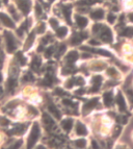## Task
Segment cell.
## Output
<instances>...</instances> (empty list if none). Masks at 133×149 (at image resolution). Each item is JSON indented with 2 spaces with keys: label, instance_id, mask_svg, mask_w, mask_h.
Segmentation results:
<instances>
[{
  "label": "cell",
  "instance_id": "ffe728a7",
  "mask_svg": "<svg viewBox=\"0 0 133 149\" xmlns=\"http://www.w3.org/2000/svg\"><path fill=\"white\" fill-rule=\"evenodd\" d=\"M33 41H34V34H33V32H31V34L29 35V37H28L27 41H26L25 49H28V48H30V47H31V45H32V43H33Z\"/></svg>",
  "mask_w": 133,
  "mask_h": 149
},
{
  "label": "cell",
  "instance_id": "74e56055",
  "mask_svg": "<svg viewBox=\"0 0 133 149\" xmlns=\"http://www.w3.org/2000/svg\"><path fill=\"white\" fill-rule=\"evenodd\" d=\"M55 94L56 95H58V96H65L66 95V92L63 90V89H59V88H57V89H55Z\"/></svg>",
  "mask_w": 133,
  "mask_h": 149
},
{
  "label": "cell",
  "instance_id": "d6a6232c",
  "mask_svg": "<svg viewBox=\"0 0 133 149\" xmlns=\"http://www.w3.org/2000/svg\"><path fill=\"white\" fill-rule=\"evenodd\" d=\"M66 48H67V46L65 45V44H63V45H60L59 46V49H58V52H57V54H56V56L58 57L59 55H61L65 51H66Z\"/></svg>",
  "mask_w": 133,
  "mask_h": 149
},
{
  "label": "cell",
  "instance_id": "7a4b0ae2",
  "mask_svg": "<svg viewBox=\"0 0 133 149\" xmlns=\"http://www.w3.org/2000/svg\"><path fill=\"white\" fill-rule=\"evenodd\" d=\"M4 37H5V40H6V48H7V51L8 52H13L16 50L17 48V43H16V40L14 38V36L8 32V31H4Z\"/></svg>",
  "mask_w": 133,
  "mask_h": 149
},
{
  "label": "cell",
  "instance_id": "681fc988",
  "mask_svg": "<svg viewBox=\"0 0 133 149\" xmlns=\"http://www.w3.org/2000/svg\"><path fill=\"white\" fill-rule=\"evenodd\" d=\"M28 109H29V111H30L32 114H37V113H38V112L36 111V109H34V107H32V106H29Z\"/></svg>",
  "mask_w": 133,
  "mask_h": 149
},
{
  "label": "cell",
  "instance_id": "3957f363",
  "mask_svg": "<svg viewBox=\"0 0 133 149\" xmlns=\"http://www.w3.org/2000/svg\"><path fill=\"white\" fill-rule=\"evenodd\" d=\"M17 4L24 15H27L30 12V6H31L30 0H17Z\"/></svg>",
  "mask_w": 133,
  "mask_h": 149
},
{
  "label": "cell",
  "instance_id": "ee69618b",
  "mask_svg": "<svg viewBox=\"0 0 133 149\" xmlns=\"http://www.w3.org/2000/svg\"><path fill=\"white\" fill-rule=\"evenodd\" d=\"M63 103H64L65 105H68V106H73V105H74V103L70 100V99H64V100H63Z\"/></svg>",
  "mask_w": 133,
  "mask_h": 149
},
{
  "label": "cell",
  "instance_id": "f35d334b",
  "mask_svg": "<svg viewBox=\"0 0 133 149\" xmlns=\"http://www.w3.org/2000/svg\"><path fill=\"white\" fill-rule=\"evenodd\" d=\"M10 123V121L6 119V118H4V117H0V124H1V125H7V124Z\"/></svg>",
  "mask_w": 133,
  "mask_h": 149
},
{
  "label": "cell",
  "instance_id": "30bf717a",
  "mask_svg": "<svg viewBox=\"0 0 133 149\" xmlns=\"http://www.w3.org/2000/svg\"><path fill=\"white\" fill-rule=\"evenodd\" d=\"M76 133L78 136H85L87 134V129L85 127V125L81 122H78L77 123V126H76Z\"/></svg>",
  "mask_w": 133,
  "mask_h": 149
},
{
  "label": "cell",
  "instance_id": "8d00e7d4",
  "mask_svg": "<svg viewBox=\"0 0 133 149\" xmlns=\"http://www.w3.org/2000/svg\"><path fill=\"white\" fill-rule=\"evenodd\" d=\"M74 82H75V78H71V79H69V80L66 82V87H67L68 89H70V88H72V87L74 86Z\"/></svg>",
  "mask_w": 133,
  "mask_h": 149
},
{
  "label": "cell",
  "instance_id": "7c38bea8",
  "mask_svg": "<svg viewBox=\"0 0 133 149\" xmlns=\"http://www.w3.org/2000/svg\"><path fill=\"white\" fill-rule=\"evenodd\" d=\"M78 60V52L77 51H71L67 55V62L68 64H73Z\"/></svg>",
  "mask_w": 133,
  "mask_h": 149
},
{
  "label": "cell",
  "instance_id": "f5cc1de1",
  "mask_svg": "<svg viewBox=\"0 0 133 149\" xmlns=\"http://www.w3.org/2000/svg\"><path fill=\"white\" fill-rule=\"evenodd\" d=\"M76 94H77V95H81V94H83V90H78V91H76Z\"/></svg>",
  "mask_w": 133,
  "mask_h": 149
},
{
  "label": "cell",
  "instance_id": "9a60e30c",
  "mask_svg": "<svg viewBox=\"0 0 133 149\" xmlns=\"http://www.w3.org/2000/svg\"><path fill=\"white\" fill-rule=\"evenodd\" d=\"M48 110H49V112L54 116L56 119H60V113H59V111L57 110V107L55 106V105H53V104H50L49 106H48Z\"/></svg>",
  "mask_w": 133,
  "mask_h": 149
},
{
  "label": "cell",
  "instance_id": "f907efd6",
  "mask_svg": "<svg viewBox=\"0 0 133 149\" xmlns=\"http://www.w3.org/2000/svg\"><path fill=\"white\" fill-rule=\"evenodd\" d=\"M90 43H91L92 45H94V46H95V45H96V46H98V45H99V43H98L97 41H95V40H92Z\"/></svg>",
  "mask_w": 133,
  "mask_h": 149
},
{
  "label": "cell",
  "instance_id": "816d5d0a",
  "mask_svg": "<svg viewBox=\"0 0 133 149\" xmlns=\"http://www.w3.org/2000/svg\"><path fill=\"white\" fill-rule=\"evenodd\" d=\"M93 148H99V145L97 144L96 141H93Z\"/></svg>",
  "mask_w": 133,
  "mask_h": 149
},
{
  "label": "cell",
  "instance_id": "7bdbcfd3",
  "mask_svg": "<svg viewBox=\"0 0 133 149\" xmlns=\"http://www.w3.org/2000/svg\"><path fill=\"white\" fill-rule=\"evenodd\" d=\"M75 81H76V84H77L78 86H83V85H84V79H83L82 77H78V78H76Z\"/></svg>",
  "mask_w": 133,
  "mask_h": 149
},
{
  "label": "cell",
  "instance_id": "ba28073f",
  "mask_svg": "<svg viewBox=\"0 0 133 149\" xmlns=\"http://www.w3.org/2000/svg\"><path fill=\"white\" fill-rule=\"evenodd\" d=\"M103 100H104V104L109 107L112 105L113 103V97H112V93L111 92H107V93H104L103 95Z\"/></svg>",
  "mask_w": 133,
  "mask_h": 149
},
{
  "label": "cell",
  "instance_id": "cb8c5ba5",
  "mask_svg": "<svg viewBox=\"0 0 133 149\" xmlns=\"http://www.w3.org/2000/svg\"><path fill=\"white\" fill-rule=\"evenodd\" d=\"M81 40H82V38H81V36L80 35H76V36H74L73 38H72V44L73 45H78L79 43L81 42Z\"/></svg>",
  "mask_w": 133,
  "mask_h": 149
},
{
  "label": "cell",
  "instance_id": "6da1fadb",
  "mask_svg": "<svg viewBox=\"0 0 133 149\" xmlns=\"http://www.w3.org/2000/svg\"><path fill=\"white\" fill-rule=\"evenodd\" d=\"M40 135H41V130H40V126L39 124L36 122L32 126V129L30 131V135H29V138H28V144H27V147L28 148H32L34 146V144L37 143V141L39 140L40 138Z\"/></svg>",
  "mask_w": 133,
  "mask_h": 149
},
{
  "label": "cell",
  "instance_id": "680465c9",
  "mask_svg": "<svg viewBox=\"0 0 133 149\" xmlns=\"http://www.w3.org/2000/svg\"><path fill=\"white\" fill-rule=\"evenodd\" d=\"M1 92H2V90H1V88H0V94H1Z\"/></svg>",
  "mask_w": 133,
  "mask_h": 149
},
{
  "label": "cell",
  "instance_id": "4316f807",
  "mask_svg": "<svg viewBox=\"0 0 133 149\" xmlns=\"http://www.w3.org/2000/svg\"><path fill=\"white\" fill-rule=\"evenodd\" d=\"M96 1H97V0H81L78 4H80V5H92Z\"/></svg>",
  "mask_w": 133,
  "mask_h": 149
},
{
  "label": "cell",
  "instance_id": "ab89813d",
  "mask_svg": "<svg viewBox=\"0 0 133 149\" xmlns=\"http://www.w3.org/2000/svg\"><path fill=\"white\" fill-rule=\"evenodd\" d=\"M107 20H108V22H109V23H113V22L116 21V16H114L112 13H110V14H108Z\"/></svg>",
  "mask_w": 133,
  "mask_h": 149
},
{
  "label": "cell",
  "instance_id": "9c48e42d",
  "mask_svg": "<svg viewBox=\"0 0 133 149\" xmlns=\"http://www.w3.org/2000/svg\"><path fill=\"white\" fill-rule=\"evenodd\" d=\"M116 100H117V103H118L120 110H121L122 112L126 111V102H125V99H124V96H123L122 93H119V94L117 95Z\"/></svg>",
  "mask_w": 133,
  "mask_h": 149
},
{
  "label": "cell",
  "instance_id": "5bb4252c",
  "mask_svg": "<svg viewBox=\"0 0 133 149\" xmlns=\"http://www.w3.org/2000/svg\"><path fill=\"white\" fill-rule=\"evenodd\" d=\"M76 23H77V25H78L79 27L83 28V27H85V26H86V24H87V20H86V18H84V17L77 16V17H76Z\"/></svg>",
  "mask_w": 133,
  "mask_h": 149
},
{
  "label": "cell",
  "instance_id": "484cf974",
  "mask_svg": "<svg viewBox=\"0 0 133 149\" xmlns=\"http://www.w3.org/2000/svg\"><path fill=\"white\" fill-rule=\"evenodd\" d=\"M123 36H125V37H129V38L133 37V28H132V27H128V28H126V29L123 31Z\"/></svg>",
  "mask_w": 133,
  "mask_h": 149
},
{
  "label": "cell",
  "instance_id": "f6af8a7d",
  "mask_svg": "<svg viewBox=\"0 0 133 149\" xmlns=\"http://www.w3.org/2000/svg\"><path fill=\"white\" fill-rule=\"evenodd\" d=\"M121 130H122V127L121 126H117L116 129H114V138H117L120 134H121Z\"/></svg>",
  "mask_w": 133,
  "mask_h": 149
},
{
  "label": "cell",
  "instance_id": "9f6ffc18",
  "mask_svg": "<svg viewBox=\"0 0 133 149\" xmlns=\"http://www.w3.org/2000/svg\"><path fill=\"white\" fill-rule=\"evenodd\" d=\"M1 80H2V75H1V73H0V82H1Z\"/></svg>",
  "mask_w": 133,
  "mask_h": 149
},
{
  "label": "cell",
  "instance_id": "8992f818",
  "mask_svg": "<svg viewBox=\"0 0 133 149\" xmlns=\"http://www.w3.org/2000/svg\"><path fill=\"white\" fill-rule=\"evenodd\" d=\"M43 121H44V124H45V127L50 130L51 128H53L55 126V124H54V121H53V119L46 113L43 114Z\"/></svg>",
  "mask_w": 133,
  "mask_h": 149
},
{
  "label": "cell",
  "instance_id": "b9f144b4",
  "mask_svg": "<svg viewBox=\"0 0 133 149\" xmlns=\"http://www.w3.org/2000/svg\"><path fill=\"white\" fill-rule=\"evenodd\" d=\"M127 95H128V98L131 101V103H133V91L132 90H127Z\"/></svg>",
  "mask_w": 133,
  "mask_h": 149
},
{
  "label": "cell",
  "instance_id": "60d3db41",
  "mask_svg": "<svg viewBox=\"0 0 133 149\" xmlns=\"http://www.w3.org/2000/svg\"><path fill=\"white\" fill-rule=\"evenodd\" d=\"M73 71H74L73 67H66V68H64L63 73H64V74H69V73H71V72H73Z\"/></svg>",
  "mask_w": 133,
  "mask_h": 149
},
{
  "label": "cell",
  "instance_id": "4fadbf2b",
  "mask_svg": "<svg viewBox=\"0 0 133 149\" xmlns=\"http://www.w3.org/2000/svg\"><path fill=\"white\" fill-rule=\"evenodd\" d=\"M61 126L66 131H70L73 126V120L72 119H66L61 122Z\"/></svg>",
  "mask_w": 133,
  "mask_h": 149
},
{
  "label": "cell",
  "instance_id": "1f68e13d",
  "mask_svg": "<svg viewBox=\"0 0 133 149\" xmlns=\"http://www.w3.org/2000/svg\"><path fill=\"white\" fill-rule=\"evenodd\" d=\"M24 80H26V81H32L33 80V76H32V74L30 73V72H27L24 75Z\"/></svg>",
  "mask_w": 133,
  "mask_h": 149
},
{
  "label": "cell",
  "instance_id": "603a6c76",
  "mask_svg": "<svg viewBox=\"0 0 133 149\" xmlns=\"http://www.w3.org/2000/svg\"><path fill=\"white\" fill-rule=\"evenodd\" d=\"M75 145L77 147H79V148H84L86 146V141L84 139H79V140H77L75 142Z\"/></svg>",
  "mask_w": 133,
  "mask_h": 149
},
{
  "label": "cell",
  "instance_id": "2e32d148",
  "mask_svg": "<svg viewBox=\"0 0 133 149\" xmlns=\"http://www.w3.org/2000/svg\"><path fill=\"white\" fill-rule=\"evenodd\" d=\"M41 65H42V60H41L40 57H37V56H36V57L33 59L32 63H31V68H32L33 70L38 71L39 68L41 67Z\"/></svg>",
  "mask_w": 133,
  "mask_h": 149
},
{
  "label": "cell",
  "instance_id": "4dcf8cb0",
  "mask_svg": "<svg viewBox=\"0 0 133 149\" xmlns=\"http://www.w3.org/2000/svg\"><path fill=\"white\" fill-rule=\"evenodd\" d=\"M93 82H94V85L101 86V82H102V77H101V76H99V75L95 76V77L93 78Z\"/></svg>",
  "mask_w": 133,
  "mask_h": 149
},
{
  "label": "cell",
  "instance_id": "44dd1931",
  "mask_svg": "<svg viewBox=\"0 0 133 149\" xmlns=\"http://www.w3.org/2000/svg\"><path fill=\"white\" fill-rule=\"evenodd\" d=\"M16 57H17V60H18V62L20 63V65H25L26 64V59L23 56V53L22 52H17V54H16Z\"/></svg>",
  "mask_w": 133,
  "mask_h": 149
},
{
  "label": "cell",
  "instance_id": "83f0119b",
  "mask_svg": "<svg viewBox=\"0 0 133 149\" xmlns=\"http://www.w3.org/2000/svg\"><path fill=\"white\" fill-rule=\"evenodd\" d=\"M50 24H51L52 28H54V29H57V28H58V21H57L55 18L50 19Z\"/></svg>",
  "mask_w": 133,
  "mask_h": 149
},
{
  "label": "cell",
  "instance_id": "bcb514c9",
  "mask_svg": "<svg viewBox=\"0 0 133 149\" xmlns=\"http://www.w3.org/2000/svg\"><path fill=\"white\" fill-rule=\"evenodd\" d=\"M10 12H11V14H12V15H14V16H15V19H16V20H18V19H19V18H18V15L16 14V11H15V9H14L13 6H10Z\"/></svg>",
  "mask_w": 133,
  "mask_h": 149
},
{
  "label": "cell",
  "instance_id": "d4e9b609",
  "mask_svg": "<svg viewBox=\"0 0 133 149\" xmlns=\"http://www.w3.org/2000/svg\"><path fill=\"white\" fill-rule=\"evenodd\" d=\"M16 85H17L16 79H15V78H10V80H8V82H7V88H8V90H10V91H13V90L15 89Z\"/></svg>",
  "mask_w": 133,
  "mask_h": 149
},
{
  "label": "cell",
  "instance_id": "f546056e",
  "mask_svg": "<svg viewBox=\"0 0 133 149\" xmlns=\"http://www.w3.org/2000/svg\"><path fill=\"white\" fill-rule=\"evenodd\" d=\"M117 121L120 122L121 124H126L128 122V118L126 116H119V117H117Z\"/></svg>",
  "mask_w": 133,
  "mask_h": 149
},
{
  "label": "cell",
  "instance_id": "52a82bcc",
  "mask_svg": "<svg viewBox=\"0 0 133 149\" xmlns=\"http://www.w3.org/2000/svg\"><path fill=\"white\" fill-rule=\"evenodd\" d=\"M98 104V98H93L90 101H87L84 105H83V113L86 114V112H90L92 109H94L96 105Z\"/></svg>",
  "mask_w": 133,
  "mask_h": 149
},
{
  "label": "cell",
  "instance_id": "277c9868",
  "mask_svg": "<svg viewBox=\"0 0 133 149\" xmlns=\"http://www.w3.org/2000/svg\"><path fill=\"white\" fill-rule=\"evenodd\" d=\"M100 37H101V40L104 41V42H111L112 41V35H111V30L108 28V27H106V26H102L101 30H100Z\"/></svg>",
  "mask_w": 133,
  "mask_h": 149
},
{
  "label": "cell",
  "instance_id": "8fae6325",
  "mask_svg": "<svg viewBox=\"0 0 133 149\" xmlns=\"http://www.w3.org/2000/svg\"><path fill=\"white\" fill-rule=\"evenodd\" d=\"M63 13L65 15V18L67 20L68 23H71V11H72V5L68 4V5H64L63 6Z\"/></svg>",
  "mask_w": 133,
  "mask_h": 149
},
{
  "label": "cell",
  "instance_id": "e575fe53",
  "mask_svg": "<svg viewBox=\"0 0 133 149\" xmlns=\"http://www.w3.org/2000/svg\"><path fill=\"white\" fill-rule=\"evenodd\" d=\"M102 26H103V25H101V24H95L94 27H93V32H95V34L100 32V30H101Z\"/></svg>",
  "mask_w": 133,
  "mask_h": 149
},
{
  "label": "cell",
  "instance_id": "6f0895ef",
  "mask_svg": "<svg viewBox=\"0 0 133 149\" xmlns=\"http://www.w3.org/2000/svg\"><path fill=\"white\" fill-rule=\"evenodd\" d=\"M53 1H54V0H49V2H53Z\"/></svg>",
  "mask_w": 133,
  "mask_h": 149
},
{
  "label": "cell",
  "instance_id": "836d02e7",
  "mask_svg": "<svg viewBox=\"0 0 133 149\" xmlns=\"http://www.w3.org/2000/svg\"><path fill=\"white\" fill-rule=\"evenodd\" d=\"M53 50H54V47H53V46L49 47L47 50H46V52H45V55H46L47 57H50V56L52 55V53H53Z\"/></svg>",
  "mask_w": 133,
  "mask_h": 149
},
{
  "label": "cell",
  "instance_id": "f1b7e54d",
  "mask_svg": "<svg viewBox=\"0 0 133 149\" xmlns=\"http://www.w3.org/2000/svg\"><path fill=\"white\" fill-rule=\"evenodd\" d=\"M107 73L109 74L110 76H113V77H117V76L119 75L118 71H117L114 68H108V70H107Z\"/></svg>",
  "mask_w": 133,
  "mask_h": 149
},
{
  "label": "cell",
  "instance_id": "5b68a950",
  "mask_svg": "<svg viewBox=\"0 0 133 149\" xmlns=\"http://www.w3.org/2000/svg\"><path fill=\"white\" fill-rule=\"evenodd\" d=\"M0 20H1V22L4 24V26L10 27V28H14L15 27V23L13 22V20L7 15H5L3 13H0Z\"/></svg>",
  "mask_w": 133,
  "mask_h": 149
},
{
  "label": "cell",
  "instance_id": "7dc6e473",
  "mask_svg": "<svg viewBox=\"0 0 133 149\" xmlns=\"http://www.w3.org/2000/svg\"><path fill=\"white\" fill-rule=\"evenodd\" d=\"M36 13H37L39 16L42 15V7H41L40 4H37V5H36Z\"/></svg>",
  "mask_w": 133,
  "mask_h": 149
},
{
  "label": "cell",
  "instance_id": "ac0fdd59",
  "mask_svg": "<svg viewBox=\"0 0 133 149\" xmlns=\"http://www.w3.org/2000/svg\"><path fill=\"white\" fill-rule=\"evenodd\" d=\"M67 34H68V28L65 27V26L58 27V28L56 29V36H57L58 38H65Z\"/></svg>",
  "mask_w": 133,
  "mask_h": 149
},
{
  "label": "cell",
  "instance_id": "d6986e66",
  "mask_svg": "<svg viewBox=\"0 0 133 149\" xmlns=\"http://www.w3.org/2000/svg\"><path fill=\"white\" fill-rule=\"evenodd\" d=\"M25 129H26V125H18V126H16V128H15L14 130L11 131V134L21 135V134H23V133L25 131Z\"/></svg>",
  "mask_w": 133,
  "mask_h": 149
},
{
  "label": "cell",
  "instance_id": "11a10c76",
  "mask_svg": "<svg viewBox=\"0 0 133 149\" xmlns=\"http://www.w3.org/2000/svg\"><path fill=\"white\" fill-rule=\"evenodd\" d=\"M90 56V54H83V57H88Z\"/></svg>",
  "mask_w": 133,
  "mask_h": 149
},
{
  "label": "cell",
  "instance_id": "e0dca14e",
  "mask_svg": "<svg viewBox=\"0 0 133 149\" xmlns=\"http://www.w3.org/2000/svg\"><path fill=\"white\" fill-rule=\"evenodd\" d=\"M91 16H92V18L95 19V20H100V19L103 18V16H104V12H103L102 10H97V11H95L94 13H92Z\"/></svg>",
  "mask_w": 133,
  "mask_h": 149
},
{
  "label": "cell",
  "instance_id": "7402d4cb",
  "mask_svg": "<svg viewBox=\"0 0 133 149\" xmlns=\"http://www.w3.org/2000/svg\"><path fill=\"white\" fill-rule=\"evenodd\" d=\"M94 52L101 54V55H104V56H111L110 52H108L107 50H103V49H94Z\"/></svg>",
  "mask_w": 133,
  "mask_h": 149
},
{
  "label": "cell",
  "instance_id": "c3c4849f",
  "mask_svg": "<svg viewBox=\"0 0 133 149\" xmlns=\"http://www.w3.org/2000/svg\"><path fill=\"white\" fill-rule=\"evenodd\" d=\"M21 145H22V141H17L16 144H14V145L12 146V148H19Z\"/></svg>",
  "mask_w": 133,
  "mask_h": 149
},
{
  "label": "cell",
  "instance_id": "d590c367",
  "mask_svg": "<svg viewBox=\"0 0 133 149\" xmlns=\"http://www.w3.org/2000/svg\"><path fill=\"white\" fill-rule=\"evenodd\" d=\"M45 28H46V25L44 23H41L40 24V26L37 28V31H38V34H44V31H45Z\"/></svg>",
  "mask_w": 133,
  "mask_h": 149
},
{
  "label": "cell",
  "instance_id": "db71d44e",
  "mask_svg": "<svg viewBox=\"0 0 133 149\" xmlns=\"http://www.w3.org/2000/svg\"><path fill=\"white\" fill-rule=\"evenodd\" d=\"M129 20H130L131 22H133V13L129 14Z\"/></svg>",
  "mask_w": 133,
  "mask_h": 149
}]
</instances>
